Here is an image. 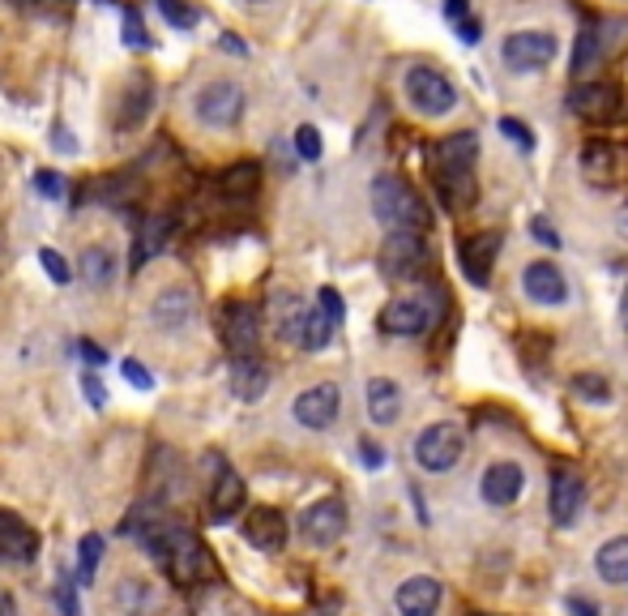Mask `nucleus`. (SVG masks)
<instances>
[{
    "instance_id": "f257e3e1",
    "label": "nucleus",
    "mask_w": 628,
    "mask_h": 616,
    "mask_svg": "<svg viewBox=\"0 0 628 616\" xmlns=\"http://www.w3.org/2000/svg\"><path fill=\"white\" fill-rule=\"evenodd\" d=\"M372 214H377V223L386 232H419V236H428V227H433L428 202L393 171H381L372 180Z\"/></svg>"
},
{
    "instance_id": "f03ea898",
    "label": "nucleus",
    "mask_w": 628,
    "mask_h": 616,
    "mask_svg": "<svg viewBox=\"0 0 628 616\" xmlns=\"http://www.w3.org/2000/svg\"><path fill=\"white\" fill-rule=\"evenodd\" d=\"M154 565H158L176 587H193V582L205 578L210 557H205V544L197 540L193 531H185V526H167L163 553H158V561Z\"/></svg>"
},
{
    "instance_id": "7ed1b4c3",
    "label": "nucleus",
    "mask_w": 628,
    "mask_h": 616,
    "mask_svg": "<svg viewBox=\"0 0 628 616\" xmlns=\"http://www.w3.org/2000/svg\"><path fill=\"white\" fill-rule=\"evenodd\" d=\"M402 95L406 103L419 111V116H428V120H440V116H449L453 107H458V91H453V82L433 69V64H415V69H406V78H402Z\"/></svg>"
},
{
    "instance_id": "20e7f679",
    "label": "nucleus",
    "mask_w": 628,
    "mask_h": 616,
    "mask_svg": "<svg viewBox=\"0 0 628 616\" xmlns=\"http://www.w3.org/2000/svg\"><path fill=\"white\" fill-rule=\"evenodd\" d=\"M244 107H248V95L232 78H214L193 95V116L205 129H236L244 120Z\"/></svg>"
},
{
    "instance_id": "39448f33",
    "label": "nucleus",
    "mask_w": 628,
    "mask_h": 616,
    "mask_svg": "<svg viewBox=\"0 0 628 616\" xmlns=\"http://www.w3.org/2000/svg\"><path fill=\"white\" fill-rule=\"evenodd\" d=\"M569 111L585 125L607 129V125L628 120V95L616 82H581L569 91Z\"/></svg>"
},
{
    "instance_id": "423d86ee",
    "label": "nucleus",
    "mask_w": 628,
    "mask_h": 616,
    "mask_svg": "<svg viewBox=\"0 0 628 616\" xmlns=\"http://www.w3.org/2000/svg\"><path fill=\"white\" fill-rule=\"evenodd\" d=\"M466 454V433L462 424L453 419H440V424H428L419 437H415V462L424 471H453Z\"/></svg>"
},
{
    "instance_id": "0eeeda50",
    "label": "nucleus",
    "mask_w": 628,
    "mask_h": 616,
    "mask_svg": "<svg viewBox=\"0 0 628 616\" xmlns=\"http://www.w3.org/2000/svg\"><path fill=\"white\" fill-rule=\"evenodd\" d=\"M578 167L594 189H616V185H625V176H628V146L594 138V142L581 146Z\"/></svg>"
},
{
    "instance_id": "6e6552de",
    "label": "nucleus",
    "mask_w": 628,
    "mask_h": 616,
    "mask_svg": "<svg viewBox=\"0 0 628 616\" xmlns=\"http://www.w3.org/2000/svg\"><path fill=\"white\" fill-rule=\"evenodd\" d=\"M556 35L552 31H513L505 44H500V60L513 69V73H538L556 60Z\"/></svg>"
},
{
    "instance_id": "1a4fd4ad",
    "label": "nucleus",
    "mask_w": 628,
    "mask_h": 616,
    "mask_svg": "<svg viewBox=\"0 0 628 616\" xmlns=\"http://www.w3.org/2000/svg\"><path fill=\"white\" fill-rule=\"evenodd\" d=\"M428 265V240L419 232H389L381 245V274L402 283V279H419V270Z\"/></svg>"
},
{
    "instance_id": "9d476101",
    "label": "nucleus",
    "mask_w": 628,
    "mask_h": 616,
    "mask_svg": "<svg viewBox=\"0 0 628 616\" xmlns=\"http://www.w3.org/2000/svg\"><path fill=\"white\" fill-rule=\"evenodd\" d=\"M581 506H585V479L569 466H556L552 471V484H547V513L560 531H569L581 518Z\"/></svg>"
},
{
    "instance_id": "9b49d317",
    "label": "nucleus",
    "mask_w": 628,
    "mask_h": 616,
    "mask_svg": "<svg viewBox=\"0 0 628 616\" xmlns=\"http://www.w3.org/2000/svg\"><path fill=\"white\" fill-rule=\"evenodd\" d=\"M342 411V390L334 381H321V386H308L295 403H291V415L304 424V428H312V433H325V428H334V419H339Z\"/></svg>"
},
{
    "instance_id": "f8f14e48",
    "label": "nucleus",
    "mask_w": 628,
    "mask_h": 616,
    "mask_svg": "<svg viewBox=\"0 0 628 616\" xmlns=\"http://www.w3.org/2000/svg\"><path fill=\"white\" fill-rule=\"evenodd\" d=\"M342 531H346V506L339 497H325V501H312L308 510L299 513V535L317 548H330L339 544Z\"/></svg>"
},
{
    "instance_id": "ddd939ff",
    "label": "nucleus",
    "mask_w": 628,
    "mask_h": 616,
    "mask_svg": "<svg viewBox=\"0 0 628 616\" xmlns=\"http://www.w3.org/2000/svg\"><path fill=\"white\" fill-rule=\"evenodd\" d=\"M223 343H227V356H232V359L257 356V343H261V321H257V308L240 305V300L223 308Z\"/></svg>"
},
{
    "instance_id": "4468645a",
    "label": "nucleus",
    "mask_w": 628,
    "mask_h": 616,
    "mask_svg": "<svg viewBox=\"0 0 628 616\" xmlns=\"http://www.w3.org/2000/svg\"><path fill=\"white\" fill-rule=\"evenodd\" d=\"M377 325H381V334H393V339H419L433 330V308L424 300H389Z\"/></svg>"
},
{
    "instance_id": "2eb2a0df",
    "label": "nucleus",
    "mask_w": 628,
    "mask_h": 616,
    "mask_svg": "<svg viewBox=\"0 0 628 616\" xmlns=\"http://www.w3.org/2000/svg\"><path fill=\"white\" fill-rule=\"evenodd\" d=\"M111 604H116V613L120 616H163L167 613L163 591H158L150 578H125V582H116Z\"/></svg>"
},
{
    "instance_id": "dca6fc26",
    "label": "nucleus",
    "mask_w": 628,
    "mask_h": 616,
    "mask_svg": "<svg viewBox=\"0 0 628 616\" xmlns=\"http://www.w3.org/2000/svg\"><path fill=\"white\" fill-rule=\"evenodd\" d=\"M526 488V471L518 462H491L479 475V497L487 506H513Z\"/></svg>"
},
{
    "instance_id": "f3484780",
    "label": "nucleus",
    "mask_w": 628,
    "mask_h": 616,
    "mask_svg": "<svg viewBox=\"0 0 628 616\" xmlns=\"http://www.w3.org/2000/svg\"><path fill=\"white\" fill-rule=\"evenodd\" d=\"M197 317V296L193 287H163L150 305V321L154 330H185Z\"/></svg>"
},
{
    "instance_id": "a211bd4d",
    "label": "nucleus",
    "mask_w": 628,
    "mask_h": 616,
    "mask_svg": "<svg viewBox=\"0 0 628 616\" xmlns=\"http://www.w3.org/2000/svg\"><path fill=\"white\" fill-rule=\"evenodd\" d=\"M496 253H500V236H487V232L466 236V240L458 245V265H462V274H466L471 287H487Z\"/></svg>"
},
{
    "instance_id": "6ab92c4d",
    "label": "nucleus",
    "mask_w": 628,
    "mask_h": 616,
    "mask_svg": "<svg viewBox=\"0 0 628 616\" xmlns=\"http://www.w3.org/2000/svg\"><path fill=\"white\" fill-rule=\"evenodd\" d=\"M244 540L261 553H283L287 548V518L274 506H257L244 518Z\"/></svg>"
},
{
    "instance_id": "aec40b11",
    "label": "nucleus",
    "mask_w": 628,
    "mask_h": 616,
    "mask_svg": "<svg viewBox=\"0 0 628 616\" xmlns=\"http://www.w3.org/2000/svg\"><path fill=\"white\" fill-rule=\"evenodd\" d=\"M522 287H526V296H531L534 305L560 308L569 300V279L552 261H531L526 274H522Z\"/></svg>"
},
{
    "instance_id": "412c9836",
    "label": "nucleus",
    "mask_w": 628,
    "mask_h": 616,
    "mask_svg": "<svg viewBox=\"0 0 628 616\" xmlns=\"http://www.w3.org/2000/svg\"><path fill=\"white\" fill-rule=\"evenodd\" d=\"M35 553H39V535H35V526H26L17 513L0 510V561L26 565V561H35Z\"/></svg>"
},
{
    "instance_id": "4be33fe9",
    "label": "nucleus",
    "mask_w": 628,
    "mask_h": 616,
    "mask_svg": "<svg viewBox=\"0 0 628 616\" xmlns=\"http://www.w3.org/2000/svg\"><path fill=\"white\" fill-rule=\"evenodd\" d=\"M393 604H398L402 616H436V608H440V582L428 578V573H415V578H406L398 587Z\"/></svg>"
},
{
    "instance_id": "5701e85b",
    "label": "nucleus",
    "mask_w": 628,
    "mask_h": 616,
    "mask_svg": "<svg viewBox=\"0 0 628 616\" xmlns=\"http://www.w3.org/2000/svg\"><path fill=\"white\" fill-rule=\"evenodd\" d=\"M270 321H274V334L291 343V347H299V339H304V321H308V308L304 300L295 296V292H279L274 300H270Z\"/></svg>"
},
{
    "instance_id": "b1692460",
    "label": "nucleus",
    "mask_w": 628,
    "mask_h": 616,
    "mask_svg": "<svg viewBox=\"0 0 628 616\" xmlns=\"http://www.w3.org/2000/svg\"><path fill=\"white\" fill-rule=\"evenodd\" d=\"M244 501H248V488H244L240 471L223 466L218 479H214V488H210V513H214V522H227L232 513H240Z\"/></svg>"
},
{
    "instance_id": "393cba45",
    "label": "nucleus",
    "mask_w": 628,
    "mask_h": 616,
    "mask_svg": "<svg viewBox=\"0 0 628 616\" xmlns=\"http://www.w3.org/2000/svg\"><path fill=\"white\" fill-rule=\"evenodd\" d=\"M270 390V368L261 364V356L232 359V394L244 403H257Z\"/></svg>"
},
{
    "instance_id": "a878e982",
    "label": "nucleus",
    "mask_w": 628,
    "mask_h": 616,
    "mask_svg": "<svg viewBox=\"0 0 628 616\" xmlns=\"http://www.w3.org/2000/svg\"><path fill=\"white\" fill-rule=\"evenodd\" d=\"M78 274L86 279V287H95V292H107V287L120 279V257L111 253L107 245H98V249H86V253L78 257Z\"/></svg>"
},
{
    "instance_id": "bb28decb",
    "label": "nucleus",
    "mask_w": 628,
    "mask_h": 616,
    "mask_svg": "<svg viewBox=\"0 0 628 616\" xmlns=\"http://www.w3.org/2000/svg\"><path fill=\"white\" fill-rule=\"evenodd\" d=\"M475 154H479V138L471 129L462 133H449L436 142V171H458V167H475Z\"/></svg>"
},
{
    "instance_id": "cd10ccee",
    "label": "nucleus",
    "mask_w": 628,
    "mask_h": 616,
    "mask_svg": "<svg viewBox=\"0 0 628 616\" xmlns=\"http://www.w3.org/2000/svg\"><path fill=\"white\" fill-rule=\"evenodd\" d=\"M436 189H440V202L449 210H471L479 198V185H475V171L471 167H458V171H436Z\"/></svg>"
},
{
    "instance_id": "c85d7f7f",
    "label": "nucleus",
    "mask_w": 628,
    "mask_h": 616,
    "mask_svg": "<svg viewBox=\"0 0 628 616\" xmlns=\"http://www.w3.org/2000/svg\"><path fill=\"white\" fill-rule=\"evenodd\" d=\"M368 415L372 424H393L402 415V390L389 377H372L368 381Z\"/></svg>"
},
{
    "instance_id": "c756f323",
    "label": "nucleus",
    "mask_w": 628,
    "mask_h": 616,
    "mask_svg": "<svg viewBox=\"0 0 628 616\" xmlns=\"http://www.w3.org/2000/svg\"><path fill=\"white\" fill-rule=\"evenodd\" d=\"M594 569H599V578H603V582L625 587L628 582V535L607 540V544L599 548V557H594Z\"/></svg>"
},
{
    "instance_id": "7c9ffc66",
    "label": "nucleus",
    "mask_w": 628,
    "mask_h": 616,
    "mask_svg": "<svg viewBox=\"0 0 628 616\" xmlns=\"http://www.w3.org/2000/svg\"><path fill=\"white\" fill-rule=\"evenodd\" d=\"M150 111H154V86H150L145 78H138V82L125 91L120 116H116V129H138Z\"/></svg>"
},
{
    "instance_id": "2f4dec72",
    "label": "nucleus",
    "mask_w": 628,
    "mask_h": 616,
    "mask_svg": "<svg viewBox=\"0 0 628 616\" xmlns=\"http://www.w3.org/2000/svg\"><path fill=\"white\" fill-rule=\"evenodd\" d=\"M334 330H339V321H334L325 308H308V321H304V339H299V347H304V352H325V347L334 343Z\"/></svg>"
},
{
    "instance_id": "473e14b6",
    "label": "nucleus",
    "mask_w": 628,
    "mask_h": 616,
    "mask_svg": "<svg viewBox=\"0 0 628 616\" xmlns=\"http://www.w3.org/2000/svg\"><path fill=\"white\" fill-rule=\"evenodd\" d=\"M257 185H261V167H257V163H236V167H227V171L218 176V189H223L227 198H252Z\"/></svg>"
},
{
    "instance_id": "72a5a7b5",
    "label": "nucleus",
    "mask_w": 628,
    "mask_h": 616,
    "mask_svg": "<svg viewBox=\"0 0 628 616\" xmlns=\"http://www.w3.org/2000/svg\"><path fill=\"white\" fill-rule=\"evenodd\" d=\"M98 565H103V535L86 531V535H82V544H78V578H82V587H86V582H95Z\"/></svg>"
},
{
    "instance_id": "f704fd0d",
    "label": "nucleus",
    "mask_w": 628,
    "mask_h": 616,
    "mask_svg": "<svg viewBox=\"0 0 628 616\" xmlns=\"http://www.w3.org/2000/svg\"><path fill=\"white\" fill-rule=\"evenodd\" d=\"M167 232H171V218H150L142 227V236H138V257H133V265H142L150 253H158V249L167 245Z\"/></svg>"
},
{
    "instance_id": "c9c22d12",
    "label": "nucleus",
    "mask_w": 628,
    "mask_h": 616,
    "mask_svg": "<svg viewBox=\"0 0 628 616\" xmlns=\"http://www.w3.org/2000/svg\"><path fill=\"white\" fill-rule=\"evenodd\" d=\"M594 60H599V31L594 26H585L578 35V48H573V73L585 78L590 69H594Z\"/></svg>"
},
{
    "instance_id": "e433bc0d",
    "label": "nucleus",
    "mask_w": 628,
    "mask_h": 616,
    "mask_svg": "<svg viewBox=\"0 0 628 616\" xmlns=\"http://www.w3.org/2000/svg\"><path fill=\"white\" fill-rule=\"evenodd\" d=\"M573 394L585 399V403H612V386L599 372H578L573 377Z\"/></svg>"
},
{
    "instance_id": "4c0bfd02",
    "label": "nucleus",
    "mask_w": 628,
    "mask_h": 616,
    "mask_svg": "<svg viewBox=\"0 0 628 616\" xmlns=\"http://www.w3.org/2000/svg\"><path fill=\"white\" fill-rule=\"evenodd\" d=\"M154 9H158L163 22L176 26V31H193L197 26V9H189L185 0H154Z\"/></svg>"
},
{
    "instance_id": "58836bf2",
    "label": "nucleus",
    "mask_w": 628,
    "mask_h": 616,
    "mask_svg": "<svg viewBox=\"0 0 628 616\" xmlns=\"http://www.w3.org/2000/svg\"><path fill=\"white\" fill-rule=\"evenodd\" d=\"M321 151H325V146H321V129H317V125H299V129H295V154H299L304 163H317Z\"/></svg>"
},
{
    "instance_id": "ea45409f",
    "label": "nucleus",
    "mask_w": 628,
    "mask_h": 616,
    "mask_svg": "<svg viewBox=\"0 0 628 616\" xmlns=\"http://www.w3.org/2000/svg\"><path fill=\"white\" fill-rule=\"evenodd\" d=\"M125 48H138V51L154 48V39L145 35V22L138 9H125Z\"/></svg>"
},
{
    "instance_id": "a19ab883",
    "label": "nucleus",
    "mask_w": 628,
    "mask_h": 616,
    "mask_svg": "<svg viewBox=\"0 0 628 616\" xmlns=\"http://www.w3.org/2000/svg\"><path fill=\"white\" fill-rule=\"evenodd\" d=\"M39 265L48 270L51 283H60V287H64V283H73V265L56 253V249H39Z\"/></svg>"
},
{
    "instance_id": "79ce46f5",
    "label": "nucleus",
    "mask_w": 628,
    "mask_h": 616,
    "mask_svg": "<svg viewBox=\"0 0 628 616\" xmlns=\"http://www.w3.org/2000/svg\"><path fill=\"white\" fill-rule=\"evenodd\" d=\"M78 587H82V582H73V578H60V587H56V608H60V616H82V604H78Z\"/></svg>"
},
{
    "instance_id": "37998d69",
    "label": "nucleus",
    "mask_w": 628,
    "mask_h": 616,
    "mask_svg": "<svg viewBox=\"0 0 628 616\" xmlns=\"http://www.w3.org/2000/svg\"><path fill=\"white\" fill-rule=\"evenodd\" d=\"M500 133H505V138H509L513 146H522V151H534V133L526 129V125H522V120L505 116V120H500Z\"/></svg>"
},
{
    "instance_id": "c03bdc74",
    "label": "nucleus",
    "mask_w": 628,
    "mask_h": 616,
    "mask_svg": "<svg viewBox=\"0 0 628 616\" xmlns=\"http://www.w3.org/2000/svg\"><path fill=\"white\" fill-rule=\"evenodd\" d=\"M120 372L133 381V390H142V394L154 390V377H150V368H145L142 359H125V364H120Z\"/></svg>"
},
{
    "instance_id": "a18cd8bd",
    "label": "nucleus",
    "mask_w": 628,
    "mask_h": 616,
    "mask_svg": "<svg viewBox=\"0 0 628 616\" xmlns=\"http://www.w3.org/2000/svg\"><path fill=\"white\" fill-rule=\"evenodd\" d=\"M531 236L543 245V249H560V232H556V227H552L543 214H534V218H531Z\"/></svg>"
},
{
    "instance_id": "49530a36",
    "label": "nucleus",
    "mask_w": 628,
    "mask_h": 616,
    "mask_svg": "<svg viewBox=\"0 0 628 616\" xmlns=\"http://www.w3.org/2000/svg\"><path fill=\"white\" fill-rule=\"evenodd\" d=\"M35 185H39V193H44V198H56V202L69 193L64 176H56V171H39V176H35Z\"/></svg>"
},
{
    "instance_id": "de8ad7c7",
    "label": "nucleus",
    "mask_w": 628,
    "mask_h": 616,
    "mask_svg": "<svg viewBox=\"0 0 628 616\" xmlns=\"http://www.w3.org/2000/svg\"><path fill=\"white\" fill-rule=\"evenodd\" d=\"M82 394H86L91 407H107V390H103L98 372H86V377H82Z\"/></svg>"
},
{
    "instance_id": "09e8293b",
    "label": "nucleus",
    "mask_w": 628,
    "mask_h": 616,
    "mask_svg": "<svg viewBox=\"0 0 628 616\" xmlns=\"http://www.w3.org/2000/svg\"><path fill=\"white\" fill-rule=\"evenodd\" d=\"M317 305L325 308L334 321H342V312H346V308H342V296L334 292V287H321V292H317Z\"/></svg>"
},
{
    "instance_id": "8fccbe9b",
    "label": "nucleus",
    "mask_w": 628,
    "mask_h": 616,
    "mask_svg": "<svg viewBox=\"0 0 628 616\" xmlns=\"http://www.w3.org/2000/svg\"><path fill=\"white\" fill-rule=\"evenodd\" d=\"M569 613L573 616H599V604H594V600H581V595H569Z\"/></svg>"
},
{
    "instance_id": "3c124183",
    "label": "nucleus",
    "mask_w": 628,
    "mask_h": 616,
    "mask_svg": "<svg viewBox=\"0 0 628 616\" xmlns=\"http://www.w3.org/2000/svg\"><path fill=\"white\" fill-rule=\"evenodd\" d=\"M359 459L368 462V466H381V462H386V454H381L372 441H359Z\"/></svg>"
},
{
    "instance_id": "603ef678",
    "label": "nucleus",
    "mask_w": 628,
    "mask_h": 616,
    "mask_svg": "<svg viewBox=\"0 0 628 616\" xmlns=\"http://www.w3.org/2000/svg\"><path fill=\"white\" fill-rule=\"evenodd\" d=\"M445 17L449 22H466V0H445Z\"/></svg>"
},
{
    "instance_id": "864d4df0",
    "label": "nucleus",
    "mask_w": 628,
    "mask_h": 616,
    "mask_svg": "<svg viewBox=\"0 0 628 616\" xmlns=\"http://www.w3.org/2000/svg\"><path fill=\"white\" fill-rule=\"evenodd\" d=\"M51 146H56V151H64V154L78 151V146L69 142V129H60V125H56V133H51Z\"/></svg>"
},
{
    "instance_id": "5fc2aeb1",
    "label": "nucleus",
    "mask_w": 628,
    "mask_h": 616,
    "mask_svg": "<svg viewBox=\"0 0 628 616\" xmlns=\"http://www.w3.org/2000/svg\"><path fill=\"white\" fill-rule=\"evenodd\" d=\"M458 31H462V44H475V39H479V26H475L471 17H466V22H458Z\"/></svg>"
},
{
    "instance_id": "6e6d98bb",
    "label": "nucleus",
    "mask_w": 628,
    "mask_h": 616,
    "mask_svg": "<svg viewBox=\"0 0 628 616\" xmlns=\"http://www.w3.org/2000/svg\"><path fill=\"white\" fill-rule=\"evenodd\" d=\"M0 616H17V600L9 591H0Z\"/></svg>"
},
{
    "instance_id": "4d7b16f0",
    "label": "nucleus",
    "mask_w": 628,
    "mask_h": 616,
    "mask_svg": "<svg viewBox=\"0 0 628 616\" xmlns=\"http://www.w3.org/2000/svg\"><path fill=\"white\" fill-rule=\"evenodd\" d=\"M218 48H223V51H236V56H244V51H248V48L240 44V39H236V35H223V39H218Z\"/></svg>"
},
{
    "instance_id": "13d9d810",
    "label": "nucleus",
    "mask_w": 628,
    "mask_h": 616,
    "mask_svg": "<svg viewBox=\"0 0 628 616\" xmlns=\"http://www.w3.org/2000/svg\"><path fill=\"white\" fill-rule=\"evenodd\" d=\"M82 356L91 359L95 368H98V364H103V359H107V356H103V347H95V343H82Z\"/></svg>"
},
{
    "instance_id": "bf43d9fd",
    "label": "nucleus",
    "mask_w": 628,
    "mask_h": 616,
    "mask_svg": "<svg viewBox=\"0 0 628 616\" xmlns=\"http://www.w3.org/2000/svg\"><path fill=\"white\" fill-rule=\"evenodd\" d=\"M616 223H620V232H625V236H628V205H625V210H620V218H616Z\"/></svg>"
},
{
    "instance_id": "052dcab7",
    "label": "nucleus",
    "mask_w": 628,
    "mask_h": 616,
    "mask_svg": "<svg viewBox=\"0 0 628 616\" xmlns=\"http://www.w3.org/2000/svg\"><path fill=\"white\" fill-rule=\"evenodd\" d=\"M620 317H625V325H628V292H625V308H620Z\"/></svg>"
},
{
    "instance_id": "680f3d73",
    "label": "nucleus",
    "mask_w": 628,
    "mask_h": 616,
    "mask_svg": "<svg viewBox=\"0 0 628 616\" xmlns=\"http://www.w3.org/2000/svg\"><path fill=\"white\" fill-rule=\"evenodd\" d=\"M236 4H248V9H252V4H265V0H236Z\"/></svg>"
},
{
    "instance_id": "e2e57ef3",
    "label": "nucleus",
    "mask_w": 628,
    "mask_h": 616,
    "mask_svg": "<svg viewBox=\"0 0 628 616\" xmlns=\"http://www.w3.org/2000/svg\"><path fill=\"white\" fill-rule=\"evenodd\" d=\"M98 4H116V0H98Z\"/></svg>"
}]
</instances>
